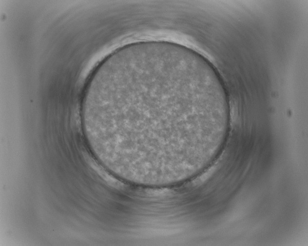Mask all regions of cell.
<instances>
[{
	"instance_id": "6da1fadb",
	"label": "cell",
	"mask_w": 308,
	"mask_h": 246,
	"mask_svg": "<svg viewBox=\"0 0 308 246\" xmlns=\"http://www.w3.org/2000/svg\"><path fill=\"white\" fill-rule=\"evenodd\" d=\"M81 120L90 148L104 164L146 177L191 167L227 128L199 62L157 47L114 55L97 75Z\"/></svg>"
}]
</instances>
